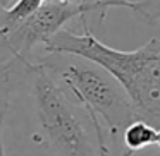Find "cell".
<instances>
[{"instance_id":"1","label":"cell","mask_w":160,"mask_h":156,"mask_svg":"<svg viewBox=\"0 0 160 156\" xmlns=\"http://www.w3.org/2000/svg\"><path fill=\"white\" fill-rule=\"evenodd\" d=\"M47 53L83 57L107 69L126 89L138 120L160 129V38L131 52L115 50L83 22V33L62 29L43 45Z\"/></svg>"},{"instance_id":"2","label":"cell","mask_w":160,"mask_h":156,"mask_svg":"<svg viewBox=\"0 0 160 156\" xmlns=\"http://www.w3.org/2000/svg\"><path fill=\"white\" fill-rule=\"evenodd\" d=\"M36 118L35 141L47 156H98L93 120L40 62L28 83Z\"/></svg>"},{"instance_id":"3","label":"cell","mask_w":160,"mask_h":156,"mask_svg":"<svg viewBox=\"0 0 160 156\" xmlns=\"http://www.w3.org/2000/svg\"><path fill=\"white\" fill-rule=\"evenodd\" d=\"M90 117L100 120L110 142L122 148V132L136 120L134 108L122 84L102 65L69 53H47L38 60Z\"/></svg>"},{"instance_id":"4","label":"cell","mask_w":160,"mask_h":156,"mask_svg":"<svg viewBox=\"0 0 160 156\" xmlns=\"http://www.w3.org/2000/svg\"><path fill=\"white\" fill-rule=\"evenodd\" d=\"M79 19L90 26V21L102 24L91 5L81 4H57V2H43L33 14L11 26L0 35V52L5 57L19 55L26 57L35 46L45 45L50 38L59 31L66 29V24Z\"/></svg>"},{"instance_id":"5","label":"cell","mask_w":160,"mask_h":156,"mask_svg":"<svg viewBox=\"0 0 160 156\" xmlns=\"http://www.w3.org/2000/svg\"><path fill=\"white\" fill-rule=\"evenodd\" d=\"M33 67L35 62L19 55H11L0 60V101H11L12 94L28 86Z\"/></svg>"},{"instance_id":"6","label":"cell","mask_w":160,"mask_h":156,"mask_svg":"<svg viewBox=\"0 0 160 156\" xmlns=\"http://www.w3.org/2000/svg\"><path fill=\"white\" fill-rule=\"evenodd\" d=\"M155 137H157V129H153L150 124L136 118V120H132L124 129L121 142H122V148L124 149H128V151L136 154L141 149L155 144Z\"/></svg>"},{"instance_id":"7","label":"cell","mask_w":160,"mask_h":156,"mask_svg":"<svg viewBox=\"0 0 160 156\" xmlns=\"http://www.w3.org/2000/svg\"><path fill=\"white\" fill-rule=\"evenodd\" d=\"M126 9L148 26L160 22V0H131Z\"/></svg>"},{"instance_id":"8","label":"cell","mask_w":160,"mask_h":156,"mask_svg":"<svg viewBox=\"0 0 160 156\" xmlns=\"http://www.w3.org/2000/svg\"><path fill=\"white\" fill-rule=\"evenodd\" d=\"M79 2L81 4H86V5H91V7L97 11V16H98V19H100V22L103 24L105 16H107V12L110 11V9H114V7L126 9L131 0H79Z\"/></svg>"},{"instance_id":"9","label":"cell","mask_w":160,"mask_h":156,"mask_svg":"<svg viewBox=\"0 0 160 156\" xmlns=\"http://www.w3.org/2000/svg\"><path fill=\"white\" fill-rule=\"evenodd\" d=\"M9 106H11V101L9 100L0 101V156H7L5 154V146H4V124H5Z\"/></svg>"},{"instance_id":"10","label":"cell","mask_w":160,"mask_h":156,"mask_svg":"<svg viewBox=\"0 0 160 156\" xmlns=\"http://www.w3.org/2000/svg\"><path fill=\"white\" fill-rule=\"evenodd\" d=\"M45 2H57V4H76L79 0H45Z\"/></svg>"},{"instance_id":"11","label":"cell","mask_w":160,"mask_h":156,"mask_svg":"<svg viewBox=\"0 0 160 156\" xmlns=\"http://www.w3.org/2000/svg\"><path fill=\"white\" fill-rule=\"evenodd\" d=\"M155 146L160 149V129L157 130V137H155Z\"/></svg>"}]
</instances>
